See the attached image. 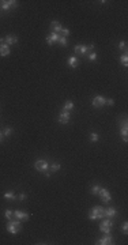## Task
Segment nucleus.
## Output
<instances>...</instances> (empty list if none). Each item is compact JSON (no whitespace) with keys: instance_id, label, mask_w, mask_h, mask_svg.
I'll return each instance as SVG.
<instances>
[{"instance_id":"f257e3e1","label":"nucleus","mask_w":128,"mask_h":245,"mask_svg":"<svg viewBox=\"0 0 128 245\" xmlns=\"http://www.w3.org/2000/svg\"><path fill=\"white\" fill-rule=\"evenodd\" d=\"M104 210L101 206H94L93 208L90 210L89 213V219L90 221H96V219H102L104 216H105V213H104Z\"/></svg>"},{"instance_id":"f03ea898","label":"nucleus","mask_w":128,"mask_h":245,"mask_svg":"<svg viewBox=\"0 0 128 245\" xmlns=\"http://www.w3.org/2000/svg\"><path fill=\"white\" fill-rule=\"evenodd\" d=\"M22 230V222L21 221H13V219H10L8 222H7V232L8 233H11L13 235H15V234H18V233Z\"/></svg>"},{"instance_id":"7ed1b4c3","label":"nucleus","mask_w":128,"mask_h":245,"mask_svg":"<svg viewBox=\"0 0 128 245\" xmlns=\"http://www.w3.org/2000/svg\"><path fill=\"white\" fill-rule=\"evenodd\" d=\"M18 1L16 0H0V8L3 11H8L11 8H16Z\"/></svg>"},{"instance_id":"20e7f679","label":"nucleus","mask_w":128,"mask_h":245,"mask_svg":"<svg viewBox=\"0 0 128 245\" xmlns=\"http://www.w3.org/2000/svg\"><path fill=\"white\" fill-rule=\"evenodd\" d=\"M94 49V45L91 44V45H83V44H80V45H77L74 48V51L77 52V53H79V55L85 56L87 53V52H91Z\"/></svg>"},{"instance_id":"39448f33","label":"nucleus","mask_w":128,"mask_h":245,"mask_svg":"<svg viewBox=\"0 0 128 245\" xmlns=\"http://www.w3.org/2000/svg\"><path fill=\"white\" fill-rule=\"evenodd\" d=\"M112 227H113V221H110V218H106L105 221H102V222L99 223V230H101V232H104L105 234L110 232V230H112Z\"/></svg>"},{"instance_id":"423d86ee","label":"nucleus","mask_w":128,"mask_h":245,"mask_svg":"<svg viewBox=\"0 0 128 245\" xmlns=\"http://www.w3.org/2000/svg\"><path fill=\"white\" fill-rule=\"evenodd\" d=\"M34 168H35V170L44 173V172L49 170V164H48V161H45V159H38V161L34 164Z\"/></svg>"},{"instance_id":"0eeeda50","label":"nucleus","mask_w":128,"mask_h":245,"mask_svg":"<svg viewBox=\"0 0 128 245\" xmlns=\"http://www.w3.org/2000/svg\"><path fill=\"white\" fill-rule=\"evenodd\" d=\"M91 105L94 108H102L104 105H106V98L102 97V95H96L91 101Z\"/></svg>"},{"instance_id":"6e6552de","label":"nucleus","mask_w":128,"mask_h":245,"mask_svg":"<svg viewBox=\"0 0 128 245\" xmlns=\"http://www.w3.org/2000/svg\"><path fill=\"white\" fill-rule=\"evenodd\" d=\"M29 214L25 213V211H21V210H16L14 211V218L18 221H22V222H26V221H29Z\"/></svg>"},{"instance_id":"1a4fd4ad","label":"nucleus","mask_w":128,"mask_h":245,"mask_svg":"<svg viewBox=\"0 0 128 245\" xmlns=\"http://www.w3.org/2000/svg\"><path fill=\"white\" fill-rule=\"evenodd\" d=\"M98 195L101 196V200H102L104 203H109V202L112 200V195H110V192H109L108 189H105V188H101Z\"/></svg>"},{"instance_id":"9d476101","label":"nucleus","mask_w":128,"mask_h":245,"mask_svg":"<svg viewBox=\"0 0 128 245\" xmlns=\"http://www.w3.org/2000/svg\"><path fill=\"white\" fill-rule=\"evenodd\" d=\"M97 245H112L113 244V237L109 233H106L105 237H102V238H98L96 242Z\"/></svg>"},{"instance_id":"9b49d317","label":"nucleus","mask_w":128,"mask_h":245,"mask_svg":"<svg viewBox=\"0 0 128 245\" xmlns=\"http://www.w3.org/2000/svg\"><path fill=\"white\" fill-rule=\"evenodd\" d=\"M61 30H63V26H61V23L57 22V21H52V22H51V33L60 34Z\"/></svg>"},{"instance_id":"f8f14e48","label":"nucleus","mask_w":128,"mask_h":245,"mask_svg":"<svg viewBox=\"0 0 128 245\" xmlns=\"http://www.w3.org/2000/svg\"><path fill=\"white\" fill-rule=\"evenodd\" d=\"M18 42V37L14 36V34H8V36L4 38V44H7L8 46L14 45V44H16Z\"/></svg>"},{"instance_id":"ddd939ff","label":"nucleus","mask_w":128,"mask_h":245,"mask_svg":"<svg viewBox=\"0 0 128 245\" xmlns=\"http://www.w3.org/2000/svg\"><path fill=\"white\" fill-rule=\"evenodd\" d=\"M70 121V112H61L59 116V122L60 124H67Z\"/></svg>"},{"instance_id":"4468645a","label":"nucleus","mask_w":128,"mask_h":245,"mask_svg":"<svg viewBox=\"0 0 128 245\" xmlns=\"http://www.w3.org/2000/svg\"><path fill=\"white\" fill-rule=\"evenodd\" d=\"M59 37H60V34H56V33H51L49 36H46V42H48V45H52L53 42H57Z\"/></svg>"},{"instance_id":"2eb2a0df","label":"nucleus","mask_w":128,"mask_h":245,"mask_svg":"<svg viewBox=\"0 0 128 245\" xmlns=\"http://www.w3.org/2000/svg\"><path fill=\"white\" fill-rule=\"evenodd\" d=\"M104 213H105L106 218H113V216H116V214H117V210H116L115 207H108V208L104 210Z\"/></svg>"},{"instance_id":"dca6fc26","label":"nucleus","mask_w":128,"mask_h":245,"mask_svg":"<svg viewBox=\"0 0 128 245\" xmlns=\"http://www.w3.org/2000/svg\"><path fill=\"white\" fill-rule=\"evenodd\" d=\"M67 63H68V65H70L71 68H77L78 64H79V60L77 59V56H70Z\"/></svg>"},{"instance_id":"f3484780","label":"nucleus","mask_w":128,"mask_h":245,"mask_svg":"<svg viewBox=\"0 0 128 245\" xmlns=\"http://www.w3.org/2000/svg\"><path fill=\"white\" fill-rule=\"evenodd\" d=\"M10 46L7 45V44H1L0 45V56H8L10 55Z\"/></svg>"},{"instance_id":"a211bd4d","label":"nucleus","mask_w":128,"mask_h":245,"mask_svg":"<svg viewBox=\"0 0 128 245\" xmlns=\"http://www.w3.org/2000/svg\"><path fill=\"white\" fill-rule=\"evenodd\" d=\"M71 109H74V102H72V101H65V103L63 105L61 112H70Z\"/></svg>"},{"instance_id":"6ab92c4d","label":"nucleus","mask_w":128,"mask_h":245,"mask_svg":"<svg viewBox=\"0 0 128 245\" xmlns=\"http://www.w3.org/2000/svg\"><path fill=\"white\" fill-rule=\"evenodd\" d=\"M127 132H128V125H127V121H124L123 122L121 129H120V134H121L123 136H127Z\"/></svg>"},{"instance_id":"aec40b11","label":"nucleus","mask_w":128,"mask_h":245,"mask_svg":"<svg viewBox=\"0 0 128 245\" xmlns=\"http://www.w3.org/2000/svg\"><path fill=\"white\" fill-rule=\"evenodd\" d=\"M59 169H60V164H52V165H49V172H57Z\"/></svg>"},{"instance_id":"412c9836","label":"nucleus","mask_w":128,"mask_h":245,"mask_svg":"<svg viewBox=\"0 0 128 245\" xmlns=\"http://www.w3.org/2000/svg\"><path fill=\"white\" fill-rule=\"evenodd\" d=\"M120 61H121V64L124 65V67H127V65H128V56H127V53H124L123 56H120Z\"/></svg>"},{"instance_id":"4be33fe9","label":"nucleus","mask_w":128,"mask_h":245,"mask_svg":"<svg viewBox=\"0 0 128 245\" xmlns=\"http://www.w3.org/2000/svg\"><path fill=\"white\" fill-rule=\"evenodd\" d=\"M4 197L8 199V200H15L16 199V196H15L14 192H6V194H4Z\"/></svg>"},{"instance_id":"5701e85b","label":"nucleus","mask_w":128,"mask_h":245,"mask_svg":"<svg viewBox=\"0 0 128 245\" xmlns=\"http://www.w3.org/2000/svg\"><path fill=\"white\" fill-rule=\"evenodd\" d=\"M90 140H91V142H98V140H99V135L97 132H91V134H90Z\"/></svg>"},{"instance_id":"b1692460","label":"nucleus","mask_w":128,"mask_h":245,"mask_svg":"<svg viewBox=\"0 0 128 245\" xmlns=\"http://www.w3.org/2000/svg\"><path fill=\"white\" fill-rule=\"evenodd\" d=\"M57 42H59V44H60L61 46H67V45H68L67 38H65V37H61V36L59 37V41H57Z\"/></svg>"},{"instance_id":"393cba45","label":"nucleus","mask_w":128,"mask_h":245,"mask_svg":"<svg viewBox=\"0 0 128 245\" xmlns=\"http://www.w3.org/2000/svg\"><path fill=\"white\" fill-rule=\"evenodd\" d=\"M87 59H89L90 61H96L97 59H98V55H97L96 52H91L90 55H87Z\"/></svg>"},{"instance_id":"a878e982","label":"nucleus","mask_w":128,"mask_h":245,"mask_svg":"<svg viewBox=\"0 0 128 245\" xmlns=\"http://www.w3.org/2000/svg\"><path fill=\"white\" fill-rule=\"evenodd\" d=\"M4 216H6L7 219L10 221V219H13V218H14V213L11 211V210H6V213H4Z\"/></svg>"},{"instance_id":"bb28decb","label":"nucleus","mask_w":128,"mask_h":245,"mask_svg":"<svg viewBox=\"0 0 128 245\" xmlns=\"http://www.w3.org/2000/svg\"><path fill=\"white\" fill-rule=\"evenodd\" d=\"M99 189H101V187H99V185H93V187H91V194H93V195H98L99 194Z\"/></svg>"},{"instance_id":"cd10ccee","label":"nucleus","mask_w":128,"mask_h":245,"mask_svg":"<svg viewBox=\"0 0 128 245\" xmlns=\"http://www.w3.org/2000/svg\"><path fill=\"white\" fill-rule=\"evenodd\" d=\"M13 132H14V129L11 128V127H7V128L3 131V135H4V136H10Z\"/></svg>"},{"instance_id":"c85d7f7f","label":"nucleus","mask_w":128,"mask_h":245,"mask_svg":"<svg viewBox=\"0 0 128 245\" xmlns=\"http://www.w3.org/2000/svg\"><path fill=\"white\" fill-rule=\"evenodd\" d=\"M70 30H68V29H64V27H63V30H61V33H60V36L61 37H65V38H67V36H70Z\"/></svg>"},{"instance_id":"c756f323","label":"nucleus","mask_w":128,"mask_h":245,"mask_svg":"<svg viewBox=\"0 0 128 245\" xmlns=\"http://www.w3.org/2000/svg\"><path fill=\"white\" fill-rule=\"evenodd\" d=\"M118 49H121V51H127V42L125 41H121L118 44Z\"/></svg>"},{"instance_id":"7c9ffc66","label":"nucleus","mask_w":128,"mask_h":245,"mask_svg":"<svg viewBox=\"0 0 128 245\" xmlns=\"http://www.w3.org/2000/svg\"><path fill=\"white\" fill-rule=\"evenodd\" d=\"M121 230H123V233H124V234H127V233H128V222L123 223V225H121Z\"/></svg>"},{"instance_id":"2f4dec72","label":"nucleus","mask_w":128,"mask_h":245,"mask_svg":"<svg viewBox=\"0 0 128 245\" xmlns=\"http://www.w3.org/2000/svg\"><path fill=\"white\" fill-rule=\"evenodd\" d=\"M106 105H109V106H113V105H115V101H113V98H106Z\"/></svg>"},{"instance_id":"473e14b6","label":"nucleus","mask_w":128,"mask_h":245,"mask_svg":"<svg viewBox=\"0 0 128 245\" xmlns=\"http://www.w3.org/2000/svg\"><path fill=\"white\" fill-rule=\"evenodd\" d=\"M26 197H27V195H26V194H19V196H16V199H19V200H25Z\"/></svg>"},{"instance_id":"72a5a7b5","label":"nucleus","mask_w":128,"mask_h":245,"mask_svg":"<svg viewBox=\"0 0 128 245\" xmlns=\"http://www.w3.org/2000/svg\"><path fill=\"white\" fill-rule=\"evenodd\" d=\"M3 139H4V135H3V132H0V143L3 142Z\"/></svg>"},{"instance_id":"f704fd0d","label":"nucleus","mask_w":128,"mask_h":245,"mask_svg":"<svg viewBox=\"0 0 128 245\" xmlns=\"http://www.w3.org/2000/svg\"><path fill=\"white\" fill-rule=\"evenodd\" d=\"M123 140H124V142L127 143V142H128V138H127V136H123Z\"/></svg>"},{"instance_id":"c9c22d12","label":"nucleus","mask_w":128,"mask_h":245,"mask_svg":"<svg viewBox=\"0 0 128 245\" xmlns=\"http://www.w3.org/2000/svg\"><path fill=\"white\" fill-rule=\"evenodd\" d=\"M1 44H4V38H0V45H1Z\"/></svg>"}]
</instances>
